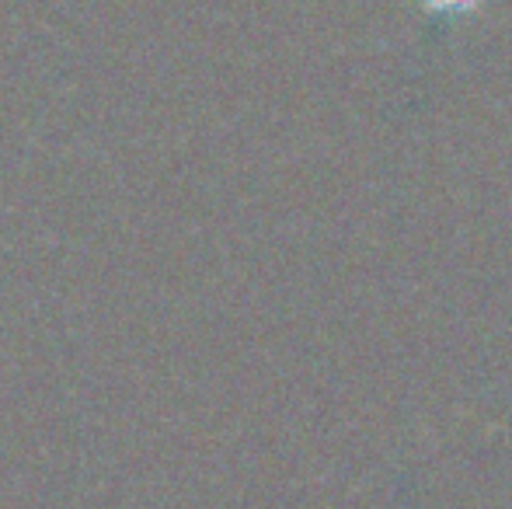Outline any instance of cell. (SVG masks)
Here are the masks:
<instances>
[{"mask_svg":"<svg viewBox=\"0 0 512 509\" xmlns=\"http://www.w3.org/2000/svg\"><path fill=\"white\" fill-rule=\"evenodd\" d=\"M485 0H418V7H425L429 14H446V18H460V14L481 11Z\"/></svg>","mask_w":512,"mask_h":509,"instance_id":"cell-1","label":"cell"}]
</instances>
